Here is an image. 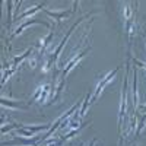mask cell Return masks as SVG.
Here are the masks:
<instances>
[{
    "label": "cell",
    "mask_w": 146,
    "mask_h": 146,
    "mask_svg": "<svg viewBox=\"0 0 146 146\" xmlns=\"http://www.w3.org/2000/svg\"><path fill=\"white\" fill-rule=\"evenodd\" d=\"M124 18H126V21L133 19V16H131V7L130 6H124Z\"/></svg>",
    "instance_id": "obj_21"
},
{
    "label": "cell",
    "mask_w": 146,
    "mask_h": 146,
    "mask_svg": "<svg viewBox=\"0 0 146 146\" xmlns=\"http://www.w3.org/2000/svg\"><path fill=\"white\" fill-rule=\"evenodd\" d=\"M12 5H13L12 2H7V10H9V19H7V27H10V23H12V19H13V18H12Z\"/></svg>",
    "instance_id": "obj_23"
},
{
    "label": "cell",
    "mask_w": 146,
    "mask_h": 146,
    "mask_svg": "<svg viewBox=\"0 0 146 146\" xmlns=\"http://www.w3.org/2000/svg\"><path fill=\"white\" fill-rule=\"evenodd\" d=\"M22 127L19 123H12V124H7V126H2V133L5 135V133H9L10 130H13V129H19Z\"/></svg>",
    "instance_id": "obj_17"
},
{
    "label": "cell",
    "mask_w": 146,
    "mask_h": 146,
    "mask_svg": "<svg viewBox=\"0 0 146 146\" xmlns=\"http://www.w3.org/2000/svg\"><path fill=\"white\" fill-rule=\"evenodd\" d=\"M0 102H2V105H3V107H7V108H25V105H21L19 102H13V101H10V100H5V98L0 100Z\"/></svg>",
    "instance_id": "obj_15"
},
{
    "label": "cell",
    "mask_w": 146,
    "mask_h": 146,
    "mask_svg": "<svg viewBox=\"0 0 146 146\" xmlns=\"http://www.w3.org/2000/svg\"><path fill=\"white\" fill-rule=\"evenodd\" d=\"M89 104H91V95L86 94V95H85V100H83V104H82V108H80V111H79V117L80 118L86 114V108H88Z\"/></svg>",
    "instance_id": "obj_14"
},
{
    "label": "cell",
    "mask_w": 146,
    "mask_h": 146,
    "mask_svg": "<svg viewBox=\"0 0 146 146\" xmlns=\"http://www.w3.org/2000/svg\"><path fill=\"white\" fill-rule=\"evenodd\" d=\"M27 64H29V67H31V69H34V67L36 66V53H34V54H32V57L28 60V63H27Z\"/></svg>",
    "instance_id": "obj_22"
},
{
    "label": "cell",
    "mask_w": 146,
    "mask_h": 146,
    "mask_svg": "<svg viewBox=\"0 0 146 146\" xmlns=\"http://www.w3.org/2000/svg\"><path fill=\"white\" fill-rule=\"evenodd\" d=\"M44 6H45V3H41V5H35L34 7H31V9L25 10L23 13H21L19 19H25V18H28V16H34V15H35L38 10H44Z\"/></svg>",
    "instance_id": "obj_9"
},
{
    "label": "cell",
    "mask_w": 146,
    "mask_h": 146,
    "mask_svg": "<svg viewBox=\"0 0 146 146\" xmlns=\"http://www.w3.org/2000/svg\"><path fill=\"white\" fill-rule=\"evenodd\" d=\"M51 126L48 124H41V126H22L19 129H16V135H21L23 137H32L35 136V133L42 131V130H50Z\"/></svg>",
    "instance_id": "obj_4"
},
{
    "label": "cell",
    "mask_w": 146,
    "mask_h": 146,
    "mask_svg": "<svg viewBox=\"0 0 146 146\" xmlns=\"http://www.w3.org/2000/svg\"><path fill=\"white\" fill-rule=\"evenodd\" d=\"M95 142H96V139H94V140L91 142V145H89V146H94V145H95Z\"/></svg>",
    "instance_id": "obj_25"
},
{
    "label": "cell",
    "mask_w": 146,
    "mask_h": 146,
    "mask_svg": "<svg viewBox=\"0 0 146 146\" xmlns=\"http://www.w3.org/2000/svg\"><path fill=\"white\" fill-rule=\"evenodd\" d=\"M88 53H89V47H88V48H85L83 51H80L78 56H75L72 60H69L67 64H66V67H64V69H63V72H62V79H64V78L69 75V73H70V70H72L73 67H75V66H78V64H79V62H80V60H82L85 56H86Z\"/></svg>",
    "instance_id": "obj_5"
},
{
    "label": "cell",
    "mask_w": 146,
    "mask_h": 146,
    "mask_svg": "<svg viewBox=\"0 0 146 146\" xmlns=\"http://www.w3.org/2000/svg\"><path fill=\"white\" fill-rule=\"evenodd\" d=\"M42 89H44V85H41V86L36 88V91L34 92V95H32V98H31V102H29V104H32V102H35V101H40L41 94H42Z\"/></svg>",
    "instance_id": "obj_16"
},
{
    "label": "cell",
    "mask_w": 146,
    "mask_h": 146,
    "mask_svg": "<svg viewBox=\"0 0 146 146\" xmlns=\"http://www.w3.org/2000/svg\"><path fill=\"white\" fill-rule=\"evenodd\" d=\"M31 25H41V27H45V28H51L47 22H42V21H38V19H29V21H27V22H23L22 25H21V27H19L13 34H12L10 38H15V36H18L19 34H22V32H23V29L28 28V27H31Z\"/></svg>",
    "instance_id": "obj_7"
},
{
    "label": "cell",
    "mask_w": 146,
    "mask_h": 146,
    "mask_svg": "<svg viewBox=\"0 0 146 146\" xmlns=\"http://www.w3.org/2000/svg\"><path fill=\"white\" fill-rule=\"evenodd\" d=\"M32 53H34V48H29V50H27V51L23 53V54H21V56L15 57V58H13V63H12V64H13V67L16 69V66H18V64H21V63H22L25 58L31 57V56H32Z\"/></svg>",
    "instance_id": "obj_11"
},
{
    "label": "cell",
    "mask_w": 146,
    "mask_h": 146,
    "mask_svg": "<svg viewBox=\"0 0 146 146\" xmlns=\"http://www.w3.org/2000/svg\"><path fill=\"white\" fill-rule=\"evenodd\" d=\"M41 137L38 136H34L32 139L28 137V139H23V137H15V139H12L10 142H5L2 143L3 146H12V145H21V146H35L36 143H40Z\"/></svg>",
    "instance_id": "obj_6"
},
{
    "label": "cell",
    "mask_w": 146,
    "mask_h": 146,
    "mask_svg": "<svg viewBox=\"0 0 146 146\" xmlns=\"http://www.w3.org/2000/svg\"><path fill=\"white\" fill-rule=\"evenodd\" d=\"M85 18H86V16H83V18H79V19L76 21V23H73V27H72V28H70V29L67 31V34H66V36H64V38H63L62 41H60V44L57 45V48H56V50H54V53L51 54V57H50V60H48V62L45 63V66L42 67V72H44V73H47L48 70H50V69L53 67V64H54V63L57 62V60H58V56H60V53H62V50H63V47L66 45V42H67V40L70 38V35H72V32H73V31H75V29L78 28V25H79V23H80V22H82V21H83Z\"/></svg>",
    "instance_id": "obj_1"
},
{
    "label": "cell",
    "mask_w": 146,
    "mask_h": 146,
    "mask_svg": "<svg viewBox=\"0 0 146 146\" xmlns=\"http://www.w3.org/2000/svg\"><path fill=\"white\" fill-rule=\"evenodd\" d=\"M129 70H130V64L127 62L126 66V78H124V85H123V91H121V105H120V114H118V131L121 133V123L126 114V108H127V76H129Z\"/></svg>",
    "instance_id": "obj_2"
},
{
    "label": "cell",
    "mask_w": 146,
    "mask_h": 146,
    "mask_svg": "<svg viewBox=\"0 0 146 146\" xmlns=\"http://www.w3.org/2000/svg\"><path fill=\"white\" fill-rule=\"evenodd\" d=\"M54 38V32H50L47 36H44V38H41L40 40V42H38V48H40V53H42L45 48L48 47V44L51 42V40Z\"/></svg>",
    "instance_id": "obj_10"
},
{
    "label": "cell",
    "mask_w": 146,
    "mask_h": 146,
    "mask_svg": "<svg viewBox=\"0 0 146 146\" xmlns=\"http://www.w3.org/2000/svg\"><path fill=\"white\" fill-rule=\"evenodd\" d=\"M140 111H142V113H146V105H142V107H140Z\"/></svg>",
    "instance_id": "obj_24"
},
{
    "label": "cell",
    "mask_w": 146,
    "mask_h": 146,
    "mask_svg": "<svg viewBox=\"0 0 146 146\" xmlns=\"http://www.w3.org/2000/svg\"><path fill=\"white\" fill-rule=\"evenodd\" d=\"M136 124H137V118H136V115H135V114H133V115H131V120H130V129L127 130V135H131V133L135 131Z\"/></svg>",
    "instance_id": "obj_19"
},
{
    "label": "cell",
    "mask_w": 146,
    "mask_h": 146,
    "mask_svg": "<svg viewBox=\"0 0 146 146\" xmlns=\"http://www.w3.org/2000/svg\"><path fill=\"white\" fill-rule=\"evenodd\" d=\"M15 67H12L10 70H7V72H3V78H2V86H3V85H5V82H6V79L10 76V75H13V73H15Z\"/></svg>",
    "instance_id": "obj_20"
},
{
    "label": "cell",
    "mask_w": 146,
    "mask_h": 146,
    "mask_svg": "<svg viewBox=\"0 0 146 146\" xmlns=\"http://www.w3.org/2000/svg\"><path fill=\"white\" fill-rule=\"evenodd\" d=\"M133 104H135V108L137 107V73H136V69L133 70Z\"/></svg>",
    "instance_id": "obj_12"
},
{
    "label": "cell",
    "mask_w": 146,
    "mask_h": 146,
    "mask_svg": "<svg viewBox=\"0 0 146 146\" xmlns=\"http://www.w3.org/2000/svg\"><path fill=\"white\" fill-rule=\"evenodd\" d=\"M44 12H45V15L51 16V18H54L57 22H60V21L64 19V18H69L73 10H48V9H44Z\"/></svg>",
    "instance_id": "obj_8"
},
{
    "label": "cell",
    "mask_w": 146,
    "mask_h": 146,
    "mask_svg": "<svg viewBox=\"0 0 146 146\" xmlns=\"http://www.w3.org/2000/svg\"><path fill=\"white\" fill-rule=\"evenodd\" d=\"M63 86H64V79L60 80V83H58V86H57V91H56V95H54V100H53V101H58L60 95H62V91H63Z\"/></svg>",
    "instance_id": "obj_18"
},
{
    "label": "cell",
    "mask_w": 146,
    "mask_h": 146,
    "mask_svg": "<svg viewBox=\"0 0 146 146\" xmlns=\"http://www.w3.org/2000/svg\"><path fill=\"white\" fill-rule=\"evenodd\" d=\"M118 70H120V66H118V67H115V69H114L113 72H110V73H107V75H105V76H104V78H102V79L100 80V83H98V86L95 88V92H94V95L91 96V102H95L96 100H98V96H100V94H101V92L104 91V88H105L107 85L110 83V80H111V79H113V78H114V76L117 75V73H118Z\"/></svg>",
    "instance_id": "obj_3"
},
{
    "label": "cell",
    "mask_w": 146,
    "mask_h": 146,
    "mask_svg": "<svg viewBox=\"0 0 146 146\" xmlns=\"http://www.w3.org/2000/svg\"><path fill=\"white\" fill-rule=\"evenodd\" d=\"M53 92V89H51V85H48V83H45L44 85V89H42V94H41V98H40V104H45V101L48 100V95H50Z\"/></svg>",
    "instance_id": "obj_13"
}]
</instances>
